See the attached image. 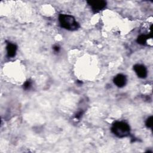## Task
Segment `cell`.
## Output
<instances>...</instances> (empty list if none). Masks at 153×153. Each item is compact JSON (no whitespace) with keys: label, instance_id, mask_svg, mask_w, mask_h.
<instances>
[{"label":"cell","instance_id":"obj_3","mask_svg":"<svg viewBox=\"0 0 153 153\" xmlns=\"http://www.w3.org/2000/svg\"><path fill=\"white\" fill-rule=\"evenodd\" d=\"M87 3L91 7L94 13H97L100 10H102L106 5V2L103 0L89 1H87Z\"/></svg>","mask_w":153,"mask_h":153},{"label":"cell","instance_id":"obj_8","mask_svg":"<svg viewBox=\"0 0 153 153\" xmlns=\"http://www.w3.org/2000/svg\"><path fill=\"white\" fill-rule=\"evenodd\" d=\"M145 124L148 128H152V116H151L147 118V120L145 122Z\"/></svg>","mask_w":153,"mask_h":153},{"label":"cell","instance_id":"obj_2","mask_svg":"<svg viewBox=\"0 0 153 153\" xmlns=\"http://www.w3.org/2000/svg\"><path fill=\"white\" fill-rule=\"evenodd\" d=\"M111 131L115 136L122 138L130 134V128L127 123L123 121H117L112 124Z\"/></svg>","mask_w":153,"mask_h":153},{"label":"cell","instance_id":"obj_7","mask_svg":"<svg viewBox=\"0 0 153 153\" xmlns=\"http://www.w3.org/2000/svg\"><path fill=\"white\" fill-rule=\"evenodd\" d=\"M152 37V32H151L149 35H140V36H138L137 39V42L139 44L143 45L146 42L148 39L151 38Z\"/></svg>","mask_w":153,"mask_h":153},{"label":"cell","instance_id":"obj_11","mask_svg":"<svg viewBox=\"0 0 153 153\" xmlns=\"http://www.w3.org/2000/svg\"><path fill=\"white\" fill-rule=\"evenodd\" d=\"M82 112L81 111H80V112H79L78 113H77V114H76V118H79L82 115Z\"/></svg>","mask_w":153,"mask_h":153},{"label":"cell","instance_id":"obj_10","mask_svg":"<svg viewBox=\"0 0 153 153\" xmlns=\"http://www.w3.org/2000/svg\"><path fill=\"white\" fill-rule=\"evenodd\" d=\"M53 50H54L56 52H58V51H59V50H60V47H59V46H57V45H56V46H54V47H53Z\"/></svg>","mask_w":153,"mask_h":153},{"label":"cell","instance_id":"obj_9","mask_svg":"<svg viewBox=\"0 0 153 153\" xmlns=\"http://www.w3.org/2000/svg\"><path fill=\"white\" fill-rule=\"evenodd\" d=\"M31 85H32V82L30 80H27L24 83L23 88L25 90H29L31 87Z\"/></svg>","mask_w":153,"mask_h":153},{"label":"cell","instance_id":"obj_4","mask_svg":"<svg viewBox=\"0 0 153 153\" xmlns=\"http://www.w3.org/2000/svg\"><path fill=\"white\" fill-rule=\"evenodd\" d=\"M133 69L138 76L140 78H145L147 76V69L143 65L136 64L134 65Z\"/></svg>","mask_w":153,"mask_h":153},{"label":"cell","instance_id":"obj_1","mask_svg":"<svg viewBox=\"0 0 153 153\" xmlns=\"http://www.w3.org/2000/svg\"><path fill=\"white\" fill-rule=\"evenodd\" d=\"M59 21L62 27L69 30H75L79 27V23L75 20V18L68 14H60Z\"/></svg>","mask_w":153,"mask_h":153},{"label":"cell","instance_id":"obj_6","mask_svg":"<svg viewBox=\"0 0 153 153\" xmlns=\"http://www.w3.org/2000/svg\"><path fill=\"white\" fill-rule=\"evenodd\" d=\"M17 51V46L16 44L8 43L7 45V51L8 57H13L15 56Z\"/></svg>","mask_w":153,"mask_h":153},{"label":"cell","instance_id":"obj_5","mask_svg":"<svg viewBox=\"0 0 153 153\" xmlns=\"http://www.w3.org/2000/svg\"><path fill=\"white\" fill-rule=\"evenodd\" d=\"M127 82V79L125 75L123 74H118L114 78V84L118 87H124Z\"/></svg>","mask_w":153,"mask_h":153}]
</instances>
